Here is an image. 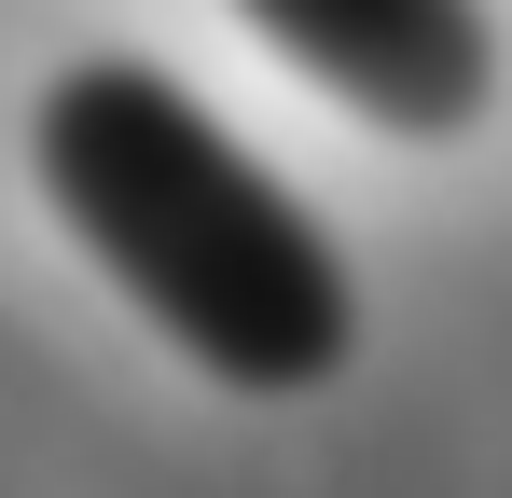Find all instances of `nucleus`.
Returning <instances> with one entry per match:
<instances>
[{
  "mask_svg": "<svg viewBox=\"0 0 512 498\" xmlns=\"http://www.w3.org/2000/svg\"><path fill=\"white\" fill-rule=\"evenodd\" d=\"M28 166H42V208L70 222V249L167 332L194 374H222L250 402H291V388L346 374V346H360L346 249L153 56L56 70L42 111H28Z\"/></svg>",
  "mask_w": 512,
  "mask_h": 498,
  "instance_id": "nucleus-1",
  "label": "nucleus"
},
{
  "mask_svg": "<svg viewBox=\"0 0 512 498\" xmlns=\"http://www.w3.org/2000/svg\"><path fill=\"white\" fill-rule=\"evenodd\" d=\"M236 14H250L319 97H346V111L388 125V139H457V125L485 111V83H499L485 0H236Z\"/></svg>",
  "mask_w": 512,
  "mask_h": 498,
  "instance_id": "nucleus-2",
  "label": "nucleus"
}]
</instances>
